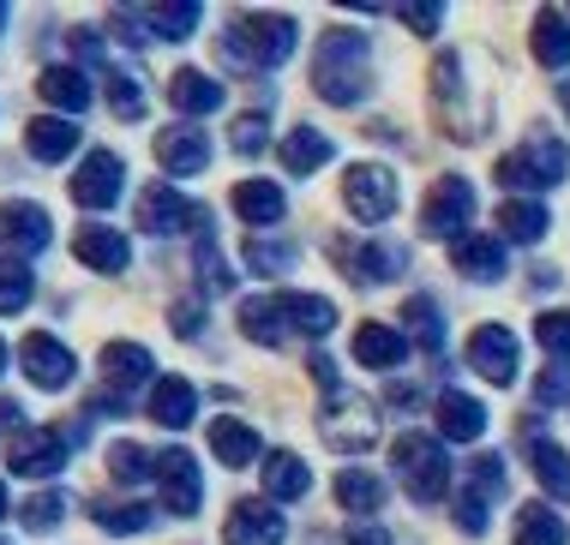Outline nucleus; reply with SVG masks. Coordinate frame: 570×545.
I'll return each instance as SVG.
<instances>
[{
  "label": "nucleus",
  "instance_id": "f257e3e1",
  "mask_svg": "<svg viewBox=\"0 0 570 545\" xmlns=\"http://www.w3.org/2000/svg\"><path fill=\"white\" fill-rule=\"evenodd\" d=\"M313 85L318 97L336 102V108H354L373 90V49H366V37H354V30H325L318 37V54H313Z\"/></svg>",
  "mask_w": 570,
  "mask_h": 545
},
{
  "label": "nucleus",
  "instance_id": "f03ea898",
  "mask_svg": "<svg viewBox=\"0 0 570 545\" xmlns=\"http://www.w3.org/2000/svg\"><path fill=\"white\" fill-rule=\"evenodd\" d=\"M301 42V24L288 12H235L228 19V54L240 67H283Z\"/></svg>",
  "mask_w": 570,
  "mask_h": 545
},
{
  "label": "nucleus",
  "instance_id": "7ed1b4c3",
  "mask_svg": "<svg viewBox=\"0 0 570 545\" xmlns=\"http://www.w3.org/2000/svg\"><path fill=\"white\" fill-rule=\"evenodd\" d=\"M391 467L403 474V492L414 504H439V497L451 492V456H444V444L426 438V432H403V438L391 444Z\"/></svg>",
  "mask_w": 570,
  "mask_h": 545
},
{
  "label": "nucleus",
  "instance_id": "20e7f679",
  "mask_svg": "<svg viewBox=\"0 0 570 545\" xmlns=\"http://www.w3.org/2000/svg\"><path fill=\"white\" fill-rule=\"evenodd\" d=\"M564 175H570V145H564V138H552V132L522 138V150H511V156L499 162V180L517 186V192H534V186H559Z\"/></svg>",
  "mask_w": 570,
  "mask_h": 545
},
{
  "label": "nucleus",
  "instance_id": "39448f33",
  "mask_svg": "<svg viewBox=\"0 0 570 545\" xmlns=\"http://www.w3.org/2000/svg\"><path fill=\"white\" fill-rule=\"evenodd\" d=\"M318 426H325V444L343 449V456H348V449L361 456V449L379 444V408L366 396H348V389H331V396H325Z\"/></svg>",
  "mask_w": 570,
  "mask_h": 545
},
{
  "label": "nucleus",
  "instance_id": "423d86ee",
  "mask_svg": "<svg viewBox=\"0 0 570 545\" xmlns=\"http://www.w3.org/2000/svg\"><path fill=\"white\" fill-rule=\"evenodd\" d=\"M343 205H348L354 222H366V228L391 222V210H396V175L384 162H354L348 175H343Z\"/></svg>",
  "mask_w": 570,
  "mask_h": 545
},
{
  "label": "nucleus",
  "instance_id": "0eeeda50",
  "mask_svg": "<svg viewBox=\"0 0 570 545\" xmlns=\"http://www.w3.org/2000/svg\"><path fill=\"white\" fill-rule=\"evenodd\" d=\"M67 456H72V438H67V432H55V426H19V432H12V444H7V467H12V474H30V479L60 474Z\"/></svg>",
  "mask_w": 570,
  "mask_h": 545
},
{
  "label": "nucleus",
  "instance_id": "6e6552de",
  "mask_svg": "<svg viewBox=\"0 0 570 545\" xmlns=\"http://www.w3.org/2000/svg\"><path fill=\"white\" fill-rule=\"evenodd\" d=\"M138 228L157 234V240H168V234H198V240H205L210 205H193V198H180L175 186H157V192L138 205Z\"/></svg>",
  "mask_w": 570,
  "mask_h": 545
},
{
  "label": "nucleus",
  "instance_id": "1a4fd4ad",
  "mask_svg": "<svg viewBox=\"0 0 570 545\" xmlns=\"http://www.w3.org/2000/svg\"><path fill=\"white\" fill-rule=\"evenodd\" d=\"M469 216H474V186L462 175H444L421 205V234H433V240H462Z\"/></svg>",
  "mask_w": 570,
  "mask_h": 545
},
{
  "label": "nucleus",
  "instance_id": "9d476101",
  "mask_svg": "<svg viewBox=\"0 0 570 545\" xmlns=\"http://www.w3.org/2000/svg\"><path fill=\"white\" fill-rule=\"evenodd\" d=\"M504 497V456H474L469 479L456 497V527L462 534H487V509Z\"/></svg>",
  "mask_w": 570,
  "mask_h": 545
},
{
  "label": "nucleus",
  "instance_id": "9b49d317",
  "mask_svg": "<svg viewBox=\"0 0 570 545\" xmlns=\"http://www.w3.org/2000/svg\"><path fill=\"white\" fill-rule=\"evenodd\" d=\"M120 186H127V162H120L115 150H90L79 162V175H72V205L85 210H115Z\"/></svg>",
  "mask_w": 570,
  "mask_h": 545
},
{
  "label": "nucleus",
  "instance_id": "f8f14e48",
  "mask_svg": "<svg viewBox=\"0 0 570 545\" xmlns=\"http://www.w3.org/2000/svg\"><path fill=\"white\" fill-rule=\"evenodd\" d=\"M157 486H163V509H168V516H198L205 479H198V456H193V449H163V456H157Z\"/></svg>",
  "mask_w": 570,
  "mask_h": 545
},
{
  "label": "nucleus",
  "instance_id": "ddd939ff",
  "mask_svg": "<svg viewBox=\"0 0 570 545\" xmlns=\"http://www.w3.org/2000/svg\"><path fill=\"white\" fill-rule=\"evenodd\" d=\"M288 522L276 504H258V497H240L223 522V545H283Z\"/></svg>",
  "mask_w": 570,
  "mask_h": 545
},
{
  "label": "nucleus",
  "instance_id": "4468645a",
  "mask_svg": "<svg viewBox=\"0 0 570 545\" xmlns=\"http://www.w3.org/2000/svg\"><path fill=\"white\" fill-rule=\"evenodd\" d=\"M469 366L499 389L517 384V336L504 330V324H481V330L469 336Z\"/></svg>",
  "mask_w": 570,
  "mask_h": 545
},
{
  "label": "nucleus",
  "instance_id": "2eb2a0df",
  "mask_svg": "<svg viewBox=\"0 0 570 545\" xmlns=\"http://www.w3.org/2000/svg\"><path fill=\"white\" fill-rule=\"evenodd\" d=\"M19 360H24V378L37 384V389H67V384H72V371H79V360L67 354V341H55L49 330L24 336Z\"/></svg>",
  "mask_w": 570,
  "mask_h": 545
},
{
  "label": "nucleus",
  "instance_id": "dca6fc26",
  "mask_svg": "<svg viewBox=\"0 0 570 545\" xmlns=\"http://www.w3.org/2000/svg\"><path fill=\"white\" fill-rule=\"evenodd\" d=\"M336 264H343L361 288H379V283H396V276L409 270V252L391 240H361L354 252H336Z\"/></svg>",
  "mask_w": 570,
  "mask_h": 545
},
{
  "label": "nucleus",
  "instance_id": "f3484780",
  "mask_svg": "<svg viewBox=\"0 0 570 545\" xmlns=\"http://www.w3.org/2000/svg\"><path fill=\"white\" fill-rule=\"evenodd\" d=\"M72 258H79L85 270H97V276H120L132 264V246H127V234H115L102 222H85L79 234H72Z\"/></svg>",
  "mask_w": 570,
  "mask_h": 545
},
{
  "label": "nucleus",
  "instance_id": "a211bd4d",
  "mask_svg": "<svg viewBox=\"0 0 570 545\" xmlns=\"http://www.w3.org/2000/svg\"><path fill=\"white\" fill-rule=\"evenodd\" d=\"M0 240H7L12 252H42V246L55 240L49 210L30 205V198H7V205H0Z\"/></svg>",
  "mask_w": 570,
  "mask_h": 545
},
{
  "label": "nucleus",
  "instance_id": "6ab92c4d",
  "mask_svg": "<svg viewBox=\"0 0 570 545\" xmlns=\"http://www.w3.org/2000/svg\"><path fill=\"white\" fill-rule=\"evenodd\" d=\"M157 162L168 168V175H198V168H210V132H198L193 120L187 127H163Z\"/></svg>",
  "mask_w": 570,
  "mask_h": 545
},
{
  "label": "nucleus",
  "instance_id": "aec40b11",
  "mask_svg": "<svg viewBox=\"0 0 570 545\" xmlns=\"http://www.w3.org/2000/svg\"><path fill=\"white\" fill-rule=\"evenodd\" d=\"M451 264L469 283H499L504 276V240L499 234H462V240H451Z\"/></svg>",
  "mask_w": 570,
  "mask_h": 545
},
{
  "label": "nucleus",
  "instance_id": "412c9836",
  "mask_svg": "<svg viewBox=\"0 0 570 545\" xmlns=\"http://www.w3.org/2000/svg\"><path fill=\"white\" fill-rule=\"evenodd\" d=\"M79 138H85V132L72 127L67 115H37V120L24 127V150L37 156V162H67V156L79 150Z\"/></svg>",
  "mask_w": 570,
  "mask_h": 545
},
{
  "label": "nucleus",
  "instance_id": "4be33fe9",
  "mask_svg": "<svg viewBox=\"0 0 570 545\" xmlns=\"http://www.w3.org/2000/svg\"><path fill=\"white\" fill-rule=\"evenodd\" d=\"M276 306H283V324L288 330H301L306 341H318V336H331L336 330V306L325 300V294H276Z\"/></svg>",
  "mask_w": 570,
  "mask_h": 545
},
{
  "label": "nucleus",
  "instance_id": "5701e85b",
  "mask_svg": "<svg viewBox=\"0 0 570 545\" xmlns=\"http://www.w3.org/2000/svg\"><path fill=\"white\" fill-rule=\"evenodd\" d=\"M235 216H240L246 228H271V222H283V216H288L283 186H276V180H240V186H235Z\"/></svg>",
  "mask_w": 570,
  "mask_h": 545
},
{
  "label": "nucleus",
  "instance_id": "b1692460",
  "mask_svg": "<svg viewBox=\"0 0 570 545\" xmlns=\"http://www.w3.org/2000/svg\"><path fill=\"white\" fill-rule=\"evenodd\" d=\"M403 354H409V336L391 330V324H361V330H354V360H361L366 371L403 366Z\"/></svg>",
  "mask_w": 570,
  "mask_h": 545
},
{
  "label": "nucleus",
  "instance_id": "393cba45",
  "mask_svg": "<svg viewBox=\"0 0 570 545\" xmlns=\"http://www.w3.org/2000/svg\"><path fill=\"white\" fill-rule=\"evenodd\" d=\"M168 102L180 108V115H217L223 108V85L210 72H198V67H180L175 78H168Z\"/></svg>",
  "mask_w": 570,
  "mask_h": 545
},
{
  "label": "nucleus",
  "instance_id": "a878e982",
  "mask_svg": "<svg viewBox=\"0 0 570 545\" xmlns=\"http://www.w3.org/2000/svg\"><path fill=\"white\" fill-rule=\"evenodd\" d=\"M487 432V408L474 396H462V389H444L439 396V438L451 444H474Z\"/></svg>",
  "mask_w": 570,
  "mask_h": 545
},
{
  "label": "nucleus",
  "instance_id": "bb28decb",
  "mask_svg": "<svg viewBox=\"0 0 570 545\" xmlns=\"http://www.w3.org/2000/svg\"><path fill=\"white\" fill-rule=\"evenodd\" d=\"M132 19L157 42H187L198 30V19H205V7H198V0H168V7H145V12H132Z\"/></svg>",
  "mask_w": 570,
  "mask_h": 545
},
{
  "label": "nucleus",
  "instance_id": "cd10ccee",
  "mask_svg": "<svg viewBox=\"0 0 570 545\" xmlns=\"http://www.w3.org/2000/svg\"><path fill=\"white\" fill-rule=\"evenodd\" d=\"M265 492H271V504H295V497L313 492V474H306V462L295 449H271L265 456Z\"/></svg>",
  "mask_w": 570,
  "mask_h": 545
},
{
  "label": "nucleus",
  "instance_id": "c85d7f7f",
  "mask_svg": "<svg viewBox=\"0 0 570 545\" xmlns=\"http://www.w3.org/2000/svg\"><path fill=\"white\" fill-rule=\"evenodd\" d=\"M102 378H109V389H132V384L157 378V360H150V348H138V341H109V348H102Z\"/></svg>",
  "mask_w": 570,
  "mask_h": 545
},
{
  "label": "nucleus",
  "instance_id": "c756f323",
  "mask_svg": "<svg viewBox=\"0 0 570 545\" xmlns=\"http://www.w3.org/2000/svg\"><path fill=\"white\" fill-rule=\"evenodd\" d=\"M193 414H198V389L187 378H157V389H150V419L180 432V426H193Z\"/></svg>",
  "mask_w": 570,
  "mask_h": 545
},
{
  "label": "nucleus",
  "instance_id": "7c9ffc66",
  "mask_svg": "<svg viewBox=\"0 0 570 545\" xmlns=\"http://www.w3.org/2000/svg\"><path fill=\"white\" fill-rule=\"evenodd\" d=\"M534 60L552 72L570 67V12H559V7L534 12Z\"/></svg>",
  "mask_w": 570,
  "mask_h": 545
},
{
  "label": "nucleus",
  "instance_id": "2f4dec72",
  "mask_svg": "<svg viewBox=\"0 0 570 545\" xmlns=\"http://www.w3.org/2000/svg\"><path fill=\"white\" fill-rule=\"evenodd\" d=\"M331 150L336 145L318 127H295V132L283 138V168H288V175H318V168L331 162Z\"/></svg>",
  "mask_w": 570,
  "mask_h": 545
},
{
  "label": "nucleus",
  "instance_id": "473e14b6",
  "mask_svg": "<svg viewBox=\"0 0 570 545\" xmlns=\"http://www.w3.org/2000/svg\"><path fill=\"white\" fill-rule=\"evenodd\" d=\"M210 449L228 467L258 462V426H246V419H210Z\"/></svg>",
  "mask_w": 570,
  "mask_h": 545
},
{
  "label": "nucleus",
  "instance_id": "72a5a7b5",
  "mask_svg": "<svg viewBox=\"0 0 570 545\" xmlns=\"http://www.w3.org/2000/svg\"><path fill=\"white\" fill-rule=\"evenodd\" d=\"M547 228H552V216H547V205H534V198H511V205H499V234H504V240L534 246Z\"/></svg>",
  "mask_w": 570,
  "mask_h": 545
},
{
  "label": "nucleus",
  "instance_id": "f704fd0d",
  "mask_svg": "<svg viewBox=\"0 0 570 545\" xmlns=\"http://www.w3.org/2000/svg\"><path fill=\"white\" fill-rule=\"evenodd\" d=\"M37 97L55 102V108H67V115H79V108L90 102V78L79 67H49L37 78Z\"/></svg>",
  "mask_w": 570,
  "mask_h": 545
},
{
  "label": "nucleus",
  "instance_id": "c9c22d12",
  "mask_svg": "<svg viewBox=\"0 0 570 545\" xmlns=\"http://www.w3.org/2000/svg\"><path fill=\"white\" fill-rule=\"evenodd\" d=\"M570 527L552 504H522L517 509V545H564Z\"/></svg>",
  "mask_w": 570,
  "mask_h": 545
},
{
  "label": "nucleus",
  "instance_id": "e433bc0d",
  "mask_svg": "<svg viewBox=\"0 0 570 545\" xmlns=\"http://www.w3.org/2000/svg\"><path fill=\"white\" fill-rule=\"evenodd\" d=\"M336 504H343L348 516H379L384 479H379V474H361V467H348V474H336Z\"/></svg>",
  "mask_w": 570,
  "mask_h": 545
},
{
  "label": "nucleus",
  "instance_id": "4c0bfd02",
  "mask_svg": "<svg viewBox=\"0 0 570 545\" xmlns=\"http://www.w3.org/2000/svg\"><path fill=\"white\" fill-rule=\"evenodd\" d=\"M529 462H534V479H541L547 497H570V456L552 438H529Z\"/></svg>",
  "mask_w": 570,
  "mask_h": 545
},
{
  "label": "nucleus",
  "instance_id": "58836bf2",
  "mask_svg": "<svg viewBox=\"0 0 570 545\" xmlns=\"http://www.w3.org/2000/svg\"><path fill=\"white\" fill-rule=\"evenodd\" d=\"M109 108H115V120H145L150 115V97H145V78H138L132 67H109Z\"/></svg>",
  "mask_w": 570,
  "mask_h": 545
},
{
  "label": "nucleus",
  "instance_id": "ea45409f",
  "mask_svg": "<svg viewBox=\"0 0 570 545\" xmlns=\"http://www.w3.org/2000/svg\"><path fill=\"white\" fill-rule=\"evenodd\" d=\"M235 318H240V336H246V341H265V348H276V341H283V330H288L276 294H271V300H240Z\"/></svg>",
  "mask_w": 570,
  "mask_h": 545
},
{
  "label": "nucleus",
  "instance_id": "a19ab883",
  "mask_svg": "<svg viewBox=\"0 0 570 545\" xmlns=\"http://www.w3.org/2000/svg\"><path fill=\"white\" fill-rule=\"evenodd\" d=\"M30 294H37V276H30V264L19 258V252H7L0 258V311H24L30 306Z\"/></svg>",
  "mask_w": 570,
  "mask_h": 545
},
{
  "label": "nucleus",
  "instance_id": "79ce46f5",
  "mask_svg": "<svg viewBox=\"0 0 570 545\" xmlns=\"http://www.w3.org/2000/svg\"><path fill=\"white\" fill-rule=\"evenodd\" d=\"M150 522H157V509H150V504H97V527H102V534H145Z\"/></svg>",
  "mask_w": 570,
  "mask_h": 545
},
{
  "label": "nucleus",
  "instance_id": "37998d69",
  "mask_svg": "<svg viewBox=\"0 0 570 545\" xmlns=\"http://www.w3.org/2000/svg\"><path fill=\"white\" fill-rule=\"evenodd\" d=\"M403 324L414 330V341H421L426 354H439V348H444V336H439V306L426 300V294H414V300L403 306Z\"/></svg>",
  "mask_w": 570,
  "mask_h": 545
},
{
  "label": "nucleus",
  "instance_id": "c03bdc74",
  "mask_svg": "<svg viewBox=\"0 0 570 545\" xmlns=\"http://www.w3.org/2000/svg\"><path fill=\"white\" fill-rule=\"evenodd\" d=\"M246 264H253L258 276H283L288 264H295V246H283V240H265V234H253V240H246Z\"/></svg>",
  "mask_w": 570,
  "mask_h": 545
},
{
  "label": "nucleus",
  "instance_id": "a18cd8bd",
  "mask_svg": "<svg viewBox=\"0 0 570 545\" xmlns=\"http://www.w3.org/2000/svg\"><path fill=\"white\" fill-rule=\"evenodd\" d=\"M60 516H67V497H60V492H37V497L19 509V522L30 527V534H55Z\"/></svg>",
  "mask_w": 570,
  "mask_h": 545
},
{
  "label": "nucleus",
  "instance_id": "49530a36",
  "mask_svg": "<svg viewBox=\"0 0 570 545\" xmlns=\"http://www.w3.org/2000/svg\"><path fill=\"white\" fill-rule=\"evenodd\" d=\"M109 474L115 479H127V486H132V479H157V456H150V449H138V444H115L109 449Z\"/></svg>",
  "mask_w": 570,
  "mask_h": 545
},
{
  "label": "nucleus",
  "instance_id": "de8ad7c7",
  "mask_svg": "<svg viewBox=\"0 0 570 545\" xmlns=\"http://www.w3.org/2000/svg\"><path fill=\"white\" fill-rule=\"evenodd\" d=\"M193 264H198V276H205V294H228L235 288V276H228V264H223V252H217V240H198V252H193Z\"/></svg>",
  "mask_w": 570,
  "mask_h": 545
},
{
  "label": "nucleus",
  "instance_id": "09e8293b",
  "mask_svg": "<svg viewBox=\"0 0 570 545\" xmlns=\"http://www.w3.org/2000/svg\"><path fill=\"white\" fill-rule=\"evenodd\" d=\"M228 138H235V150L240 156H258L271 145V120H265V108H253V115H240L235 127H228Z\"/></svg>",
  "mask_w": 570,
  "mask_h": 545
},
{
  "label": "nucleus",
  "instance_id": "8fccbe9b",
  "mask_svg": "<svg viewBox=\"0 0 570 545\" xmlns=\"http://www.w3.org/2000/svg\"><path fill=\"white\" fill-rule=\"evenodd\" d=\"M534 341H541L552 360H564L570 354V311H541L534 318Z\"/></svg>",
  "mask_w": 570,
  "mask_h": 545
},
{
  "label": "nucleus",
  "instance_id": "3c124183",
  "mask_svg": "<svg viewBox=\"0 0 570 545\" xmlns=\"http://www.w3.org/2000/svg\"><path fill=\"white\" fill-rule=\"evenodd\" d=\"M564 396H570V378H564V371H559V366L541 371V384H534V402H541V408H559Z\"/></svg>",
  "mask_w": 570,
  "mask_h": 545
},
{
  "label": "nucleus",
  "instance_id": "603ef678",
  "mask_svg": "<svg viewBox=\"0 0 570 545\" xmlns=\"http://www.w3.org/2000/svg\"><path fill=\"white\" fill-rule=\"evenodd\" d=\"M396 19H403L409 30H421V37H433V30L444 24V7H403Z\"/></svg>",
  "mask_w": 570,
  "mask_h": 545
},
{
  "label": "nucleus",
  "instance_id": "864d4df0",
  "mask_svg": "<svg viewBox=\"0 0 570 545\" xmlns=\"http://www.w3.org/2000/svg\"><path fill=\"white\" fill-rule=\"evenodd\" d=\"M198 324H205L198 300H180V306H175V330H180V336H198Z\"/></svg>",
  "mask_w": 570,
  "mask_h": 545
},
{
  "label": "nucleus",
  "instance_id": "5fc2aeb1",
  "mask_svg": "<svg viewBox=\"0 0 570 545\" xmlns=\"http://www.w3.org/2000/svg\"><path fill=\"white\" fill-rule=\"evenodd\" d=\"M348 545H391V534H384V527H373V522H354V527H348Z\"/></svg>",
  "mask_w": 570,
  "mask_h": 545
},
{
  "label": "nucleus",
  "instance_id": "6e6d98bb",
  "mask_svg": "<svg viewBox=\"0 0 570 545\" xmlns=\"http://www.w3.org/2000/svg\"><path fill=\"white\" fill-rule=\"evenodd\" d=\"M0 522H7V486H0Z\"/></svg>",
  "mask_w": 570,
  "mask_h": 545
},
{
  "label": "nucleus",
  "instance_id": "4d7b16f0",
  "mask_svg": "<svg viewBox=\"0 0 570 545\" xmlns=\"http://www.w3.org/2000/svg\"><path fill=\"white\" fill-rule=\"evenodd\" d=\"M0 371H7V341H0Z\"/></svg>",
  "mask_w": 570,
  "mask_h": 545
},
{
  "label": "nucleus",
  "instance_id": "13d9d810",
  "mask_svg": "<svg viewBox=\"0 0 570 545\" xmlns=\"http://www.w3.org/2000/svg\"><path fill=\"white\" fill-rule=\"evenodd\" d=\"M0 30H7V7H0Z\"/></svg>",
  "mask_w": 570,
  "mask_h": 545
}]
</instances>
